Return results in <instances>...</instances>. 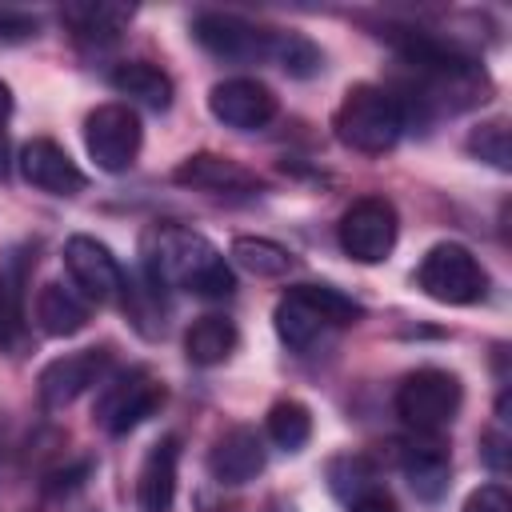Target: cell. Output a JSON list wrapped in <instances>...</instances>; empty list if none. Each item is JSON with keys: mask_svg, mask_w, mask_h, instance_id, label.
Returning a JSON list of instances; mask_svg holds the SVG:
<instances>
[{"mask_svg": "<svg viewBox=\"0 0 512 512\" xmlns=\"http://www.w3.org/2000/svg\"><path fill=\"white\" fill-rule=\"evenodd\" d=\"M396 232H400V220H396V208L384 196H360V200H352L348 212L336 224L340 248L356 264H380V260H388V252L396 248Z\"/></svg>", "mask_w": 512, "mask_h": 512, "instance_id": "obj_7", "label": "cell"}, {"mask_svg": "<svg viewBox=\"0 0 512 512\" xmlns=\"http://www.w3.org/2000/svg\"><path fill=\"white\" fill-rule=\"evenodd\" d=\"M272 32L276 28H260L244 16L232 12H200L192 20V36L204 52H212L216 60H232V64H256L268 60L272 52Z\"/></svg>", "mask_w": 512, "mask_h": 512, "instance_id": "obj_9", "label": "cell"}, {"mask_svg": "<svg viewBox=\"0 0 512 512\" xmlns=\"http://www.w3.org/2000/svg\"><path fill=\"white\" fill-rule=\"evenodd\" d=\"M464 512H512V500L500 484H480L476 492H468Z\"/></svg>", "mask_w": 512, "mask_h": 512, "instance_id": "obj_29", "label": "cell"}, {"mask_svg": "<svg viewBox=\"0 0 512 512\" xmlns=\"http://www.w3.org/2000/svg\"><path fill=\"white\" fill-rule=\"evenodd\" d=\"M348 512H396V504H392V496H388V492L372 488V492H364V496L348 500Z\"/></svg>", "mask_w": 512, "mask_h": 512, "instance_id": "obj_32", "label": "cell"}, {"mask_svg": "<svg viewBox=\"0 0 512 512\" xmlns=\"http://www.w3.org/2000/svg\"><path fill=\"white\" fill-rule=\"evenodd\" d=\"M164 396H168L164 392V380L152 368L136 364V368L120 372L116 380H108L100 388V396H96V424L108 436H124V432L140 428L148 416H156L160 404H164Z\"/></svg>", "mask_w": 512, "mask_h": 512, "instance_id": "obj_5", "label": "cell"}, {"mask_svg": "<svg viewBox=\"0 0 512 512\" xmlns=\"http://www.w3.org/2000/svg\"><path fill=\"white\" fill-rule=\"evenodd\" d=\"M88 472H92V460H80L76 468H56V472H48V480H44V492H48V496L72 492V488H80V484L88 480Z\"/></svg>", "mask_w": 512, "mask_h": 512, "instance_id": "obj_30", "label": "cell"}, {"mask_svg": "<svg viewBox=\"0 0 512 512\" xmlns=\"http://www.w3.org/2000/svg\"><path fill=\"white\" fill-rule=\"evenodd\" d=\"M268 512H292V508H284V504H272V508H268Z\"/></svg>", "mask_w": 512, "mask_h": 512, "instance_id": "obj_34", "label": "cell"}, {"mask_svg": "<svg viewBox=\"0 0 512 512\" xmlns=\"http://www.w3.org/2000/svg\"><path fill=\"white\" fill-rule=\"evenodd\" d=\"M64 264H68L72 288L88 304H116V300H124V268L116 264L108 244H100L96 236H72L64 244Z\"/></svg>", "mask_w": 512, "mask_h": 512, "instance_id": "obj_10", "label": "cell"}, {"mask_svg": "<svg viewBox=\"0 0 512 512\" xmlns=\"http://www.w3.org/2000/svg\"><path fill=\"white\" fill-rule=\"evenodd\" d=\"M140 140H144V128L128 104H100L84 120V148L96 160V168H104V172L132 168L140 156Z\"/></svg>", "mask_w": 512, "mask_h": 512, "instance_id": "obj_8", "label": "cell"}, {"mask_svg": "<svg viewBox=\"0 0 512 512\" xmlns=\"http://www.w3.org/2000/svg\"><path fill=\"white\" fill-rule=\"evenodd\" d=\"M400 464H404V476L412 484L416 496L424 500H436L444 488H448V476H452V464H448V452L440 440H420V444H408L400 452Z\"/></svg>", "mask_w": 512, "mask_h": 512, "instance_id": "obj_19", "label": "cell"}, {"mask_svg": "<svg viewBox=\"0 0 512 512\" xmlns=\"http://www.w3.org/2000/svg\"><path fill=\"white\" fill-rule=\"evenodd\" d=\"M328 480L340 500H356L376 488V468L368 464V456H340V460H332Z\"/></svg>", "mask_w": 512, "mask_h": 512, "instance_id": "obj_26", "label": "cell"}, {"mask_svg": "<svg viewBox=\"0 0 512 512\" xmlns=\"http://www.w3.org/2000/svg\"><path fill=\"white\" fill-rule=\"evenodd\" d=\"M172 180L184 184V188L212 192V196H240V192H256V188H260V180H256L244 164H236V160H228V156H216V152H196V156H188V160L172 172Z\"/></svg>", "mask_w": 512, "mask_h": 512, "instance_id": "obj_14", "label": "cell"}, {"mask_svg": "<svg viewBox=\"0 0 512 512\" xmlns=\"http://www.w3.org/2000/svg\"><path fill=\"white\" fill-rule=\"evenodd\" d=\"M88 320H92V304L76 288L60 284V280H48L40 288V296H36V324H40V332H48V336H76Z\"/></svg>", "mask_w": 512, "mask_h": 512, "instance_id": "obj_17", "label": "cell"}, {"mask_svg": "<svg viewBox=\"0 0 512 512\" xmlns=\"http://www.w3.org/2000/svg\"><path fill=\"white\" fill-rule=\"evenodd\" d=\"M460 380L444 368H416L396 388V416L412 432H440L460 412Z\"/></svg>", "mask_w": 512, "mask_h": 512, "instance_id": "obj_6", "label": "cell"}, {"mask_svg": "<svg viewBox=\"0 0 512 512\" xmlns=\"http://www.w3.org/2000/svg\"><path fill=\"white\" fill-rule=\"evenodd\" d=\"M416 284L436 304H476L488 292V272L464 244L444 240L424 252V260L416 268Z\"/></svg>", "mask_w": 512, "mask_h": 512, "instance_id": "obj_4", "label": "cell"}, {"mask_svg": "<svg viewBox=\"0 0 512 512\" xmlns=\"http://www.w3.org/2000/svg\"><path fill=\"white\" fill-rule=\"evenodd\" d=\"M36 32H40V20H36L32 12L0 4V48H8V44H24V40H32Z\"/></svg>", "mask_w": 512, "mask_h": 512, "instance_id": "obj_28", "label": "cell"}, {"mask_svg": "<svg viewBox=\"0 0 512 512\" xmlns=\"http://www.w3.org/2000/svg\"><path fill=\"white\" fill-rule=\"evenodd\" d=\"M108 84H112L120 96H128V100H136V104H144V108H152V112H164V108L172 104V96H176L172 76L160 72V68L148 64V60H124V64H116L112 76H108Z\"/></svg>", "mask_w": 512, "mask_h": 512, "instance_id": "obj_18", "label": "cell"}, {"mask_svg": "<svg viewBox=\"0 0 512 512\" xmlns=\"http://www.w3.org/2000/svg\"><path fill=\"white\" fill-rule=\"evenodd\" d=\"M28 348V324L20 308V292L8 276H0V352H24Z\"/></svg>", "mask_w": 512, "mask_h": 512, "instance_id": "obj_27", "label": "cell"}, {"mask_svg": "<svg viewBox=\"0 0 512 512\" xmlns=\"http://www.w3.org/2000/svg\"><path fill=\"white\" fill-rule=\"evenodd\" d=\"M0 172H4V140H0Z\"/></svg>", "mask_w": 512, "mask_h": 512, "instance_id": "obj_35", "label": "cell"}, {"mask_svg": "<svg viewBox=\"0 0 512 512\" xmlns=\"http://www.w3.org/2000/svg\"><path fill=\"white\" fill-rule=\"evenodd\" d=\"M360 316H364L360 304H352L344 292L324 288V284H296L276 304V336L292 352H308L332 328H348Z\"/></svg>", "mask_w": 512, "mask_h": 512, "instance_id": "obj_2", "label": "cell"}, {"mask_svg": "<svg viewBox=\"0 0 512 512\" xmlns=\"http://www.w3.org/2000/svg\"><path fill=\"white\" fill-rule=\"evenodd\" d=\"M208 112L236 132H256L276 116V92L264 80L252 76H228L220 84H212L208 92Z\"/></svg>", "mask_w": 512, "mask_h": 512, "instance_id": "obj_12", "label": "cell"}, {"mask_svg": "<svg viewBox=\"0 0 512 512\" xmlns=\"http://www.w3.org/2000/svg\"><path fill=\"white\" fill-rule=\"evenodd\" d=\"M112 368V352L108 348H80V352H68V356H56L36 388H40V404L44 408H68L76 396H84L88 388H96Z\"/></svg>", "mask_w": 512, "mask_h": 512, "instance_id": "obj_11", "label": "cell"}, {"mask_svg": "<svg viewBox=\"0 0 512 512\" xmlns=\"http://www.w3.org/2000/svg\"><path fill=\"white\" fill-rule=\"evenodd\" d=\"M176 464H180V440L164 436L152 444V452L140 464L136 476V508L140 512H172L176 500Z\"/></svg>", "mask_w": 512, "mask_h": 512, "instance_id": "obj_16", "label": "cell"}, {"mask_svg": "<svg viewBox=\"0 0 512 512\" xmlns=\"http://www.w3.org/2000/svg\"><path fill=\"white\" fill-rule=\"evenodd\" d=\"M240 344V332L228 316H200L192 320V328L184 332V356L200 368H212V364H224Z\"/></svg>", "mask_w": 512, "mask_h": 512, "instance_id": "obj_20", "label": "cell"}, {"mask_svg": "<svg viewBox=\"0 0 512 512\" xmlns=\"http://www.w3.org/2000/svg\"><path fill=\"white\" fill-rule=\"evenodd\" d=\"M332 128H336V140L352 152H364V156H380L388 152L400 132H404V116H400V104L388 88L380 84H352L332 116Z\"/></svg>", "mask_w": 512, "mask_h": 512, "instance_id": "obj_3", "label": "cell"}, {"mask_svg": "<svg viewBox=\"0 0 512 512\" xmlns=\"http://www.w3.org/2000/svg\"><path fill=\"white\" fill-rule=\"evenodd\" d=\"M264 432L280 452H300L312 440V412L300 400H276L268 408Z\"/></svg>", "mask_w": 512, "mask_h": 512, "instance_id": "obj_23", "label": "cell"}, {"mask_svg": "<svg viewBox=\"0 0 512 512\" xmlns=\"http://www.w3.org/2000/svg\"><path fill=\"white\" fill-rule=\"evenodd\" d=\"M484 460L492 464V472H508V436L504 432L484 436Z\"/></svg>", "mask_w": 512, "mask_h": 512, "instance_id": "obj_31", "label": "cell"}, {"mask_svg": "<svg viewBox=\"0 0 512 512\" xmlns=\"http://www.w3.org/2000/svg\"><path fill=\"white\" fill-rule=\"evenodd\" d=\"M140 252H144L148 280L160 288H180V292H192L204 300L232 296V288H236V276H232L224 252L208 236H200L184 224H152L144 232Z\"/></svg>", "mask_w": 512, "mask_h": 512, "instance_id": "obj_1", "label": "cell"}, {"mask_svg": "<svg viewBox=\"0 0 512 512\" xmlns=\"http://www.w3.org/2000/svg\"><path fill=\"white\" fill-rule=\"evenodd\" d=\"M208 472L220 484H248L264 472V440L256 436V428H228L212 452H208Z\"/></svg>", "mask_w": 512, "mask_h": 512, "instance_id": "obj_15", "label": "cell"}, {"mask_svg": "<svg viewBox=\"0 0 512 512\" xmlns=\"http://www.w3.org/2000/svg\"><path fill=\"white\" fill-rule=\"evenodd\" d=\"M268 60H276L288 76H296V80H308V76H316L320 68H324V52L304 36V32H272V52H268Z\"/></svg>", "mask_w": 512, "mask_h": 512, "instance_id": "obj_24", "label": "cell"}, {"mask_svg": "<svg viewBox=\"0 0 512 512\" xmlns=\"http://www.w3.org/2000/svg\"><path fill=\"white\" fill-rule=\"evenodd\" d=\"M8 112H12V92H8V84L0 80V128H4V120H8Z\"/></svg>", "mask_w": 512, "mask_h": 512, "instance_id": "obj_33", "label": "cell"}, {"mask_svg": "<svg viewBox=\"0 0 512 512\" xmlns=\"http://www.w3.org/2000/svg\"><path fill=\"white\" fill-rule=\"evenodd\" d=\"M468 152L500 172L512 168V148H508V124L504 120H484L468 132Z\"/></svg>", "mask_w": 512, "mask_h": 512, "instance_id": "obj_25", "label": "cell"}, {"mask_svg": "<svg viewBox=\"0 0 512 512\" xmlns=\"http://www.w3.org/2000/svg\"><path fill=\"white\" fill-rule=\"evenodd\" d=\"M20 172L32 188L48 192V196H76L84 192L88 176L76 168V160L56 144V140H28L20 148Z\"/></svg>", "mask_w": 512, "mask_h": 512, "instance_id": "obj_13", "label": "cell"}, {"mask_svg": "<svg viewBox=\"0 0 512 512\" xmlns=\"http://www.w3.org/2000/svg\"><path fill=\"white\" fill-rule=\"evenodd\" d=\"M128 8H120V4H72V8H64V20L72 24V36L80 40V44H112L120 32H124V24H128Z\"/></svg>", "mask_w": 512, "mask_h": 512, "instance_id": "obj_21", "label": "cell"}, {"mask_svg": "<svg viewBox=\"0 0 512 512\" xmlns=\"http://www.w3.org/2000/svg\"><path fill=\"white\" fill-rule=\"evenodd\" d=\"M232 260L244 272L264 276V280H276V276L292 272V252L276 240H264V236H236L232 240Z\"/></svg>", "mask_w": 512, "mask_h": 512, "instance_id": "obj_22", "label": "cell"}]
</instances>
